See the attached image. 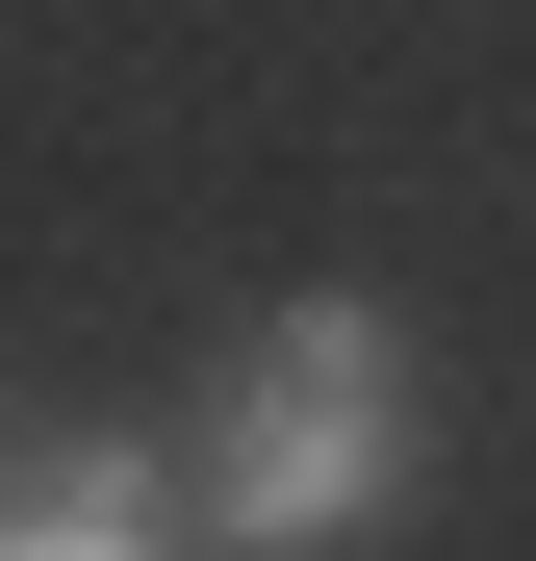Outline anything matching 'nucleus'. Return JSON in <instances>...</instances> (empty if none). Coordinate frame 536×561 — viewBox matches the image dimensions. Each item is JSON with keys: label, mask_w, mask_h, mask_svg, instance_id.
<instances>
[{"label": "nucleus", "mask_w": 536, "mask_h": 561, "mask_svg": "<svg viewBox=\"0 0 536 561\" xmlns=\"http://www.w3.org/2000/svg\"><path fill=\"white\" fill-rule=\"evenodd\" d=\"M434 485V357L384 280H307V307H255L205 357V409H179V511H205V561H357L409 536Z\"/></svg>", "instance_id": "obj_1"}, {"label": "nucleus", "mask_w": 536, "mask_h": 561, "mask_svg": "<svg viewBox=\"0 0 536 561\" xmlns=\"http://www.w3.org/2000/svg\"><path fill=\"white\" fill-rule=\"evenodd\" d=\"M0 561H205V511H179V434L0 409Z\"/></svg>", "instance_id": "obj_2"}]
</instances>
